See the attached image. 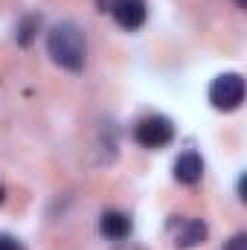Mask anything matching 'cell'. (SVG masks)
Here are the masks:
<instances>
[{"label":"cell","instance_id":"1","mask_svg":"<svg viewBox=\"0 0 247 250\" xmlns=\"http://www.w3.org/2000/svg\"><path fill=\"white\" fill-rule=\"evenodd\" d=\"M47 53L50 59L70 70V73H79L84 67V59H87V44H84V32L73 23V21H62L50 29L47 35Z\"/></svg>","mask_w":247,"mask_h":250},{"label":"cell","instance_id":"2","mask_svg":"<svg viewBox=\"0 0 247 250\" xmlns=\"http://www.w3.org/2000/svg\"><path fill=\"white\" fill-rule=\"evenodd\" d=\"M209 102L215 111H236L245 102V79L239 73H224L209 84Z\"/></svg>","mask_w":247,"mask_h":250},{"label":"cell","instance_id":"3","mask_svg":"<svg viewBox=\"0 0 247 250\" xmlns=\"http://www.w3.org/2000/svg\"><path fill=\"white\" fill-rule=\"evenodd\" d=\"M134 137H137V143L145 146V148H163V146H169V143L175 140V125H172L169 117L154 114V117H145V120L137 123Z\"/></svg>","mask_w":247,"mask_h":250},{"label":"cell","instance_id":"4","mask_svg":"<svg viewBox=\"0 0 247 250\" xmlns=\"http://www.w3.org/2000/svg\"><path fill=\"white\" fill-rule=\"evenodd\" d=\"M169 236H172V245L175 248H195L206 239V224L201 218H184V215H172L169 224H166Z\"/></svg>","mask_w":247,"mask_h":250},{"label":"cell","instance_id":"5","mask_svg":"<svg viewBox=\"0 0 247 250\" xmlns=\"http://www.w3.org/2000/svg\"><path fill=\"white\" fill-rule=\"evenodd\" d=\"M108 12L114 15V21L123 29H140L145 23L148 6H145V0H111Z\"/></svg>","mask_w":247,"mask_h":250},{"label":"cell","instance_id":"6","mask_svg":"<svg viewBox=\"0 0 247 250\" xmlns=\"http://www.w3.org/2000/svg\"><path fill=\"white\" fill-rule=\"evenodd\" d=\"M99 233L105 239H111V242H125L131 236V218L120 209H108L99 218Z\"/></svg>","mask_w":247,"mask_h":250},{"label":"cell","instance_id":"7","mask_svg":"<svg viewBox=\"0 0 247 250\" xmlns=\"http://www.w3.org/2000/svg\"><path fill=\"white\" fill-rule=\"evenodd\" d=\"M201 175H204V160H201V154L198 151H184L181 157H178V163H175V178L186 184V187H192V184H198L201 181Z\"/></svg>","mask_w":247,"mask_h":250},{"label":"cell","instance_id":"8","mask_svg":"<svg viewBox=\"0 0 247 250\" xmlns=\"http://www.w3.org/2000/svg\"><path fill=\"white\" fill-rule=\"evenodd\" d=\"M38 23H41V18H35V15H29V18L21 21V26H18V44H21V47H29V44H32Z\"/></svg>","mask_w":247,"mask_h":250},{"label":"cell","instance_id":"9","mask_svg":"<svg viewBox=\"0 0 247 250\" xmlns=\"http://www.w3.org/2000/svg\"><path fill=\"white\" fill-rule=\"evenodd\" d=\"M0 250H23V245H21L15 236H6V233H0Z\"/></svg>","mask_w":247,"mask_h":250},{"label":"cell","instance_id":"10","mask_svg":"<svg viewBox=\"0 0 247 250\" xmlns=\"http://www.w3.org/2000/svg\"><path fill=\"white\" fill-rule=\"evenodd\" d=\"M224 250H247V236L245 233H239V236H233L227 245H224Z\"/></svg>","mask_w":247,"mask_h":250},{"label":"cell","instance_id":"11","mask_svg":"<svg viewBox=\"0 0 247 250\" xmlns=\"http://www.w3.org/2000/svg\"><path fill=\"white\" fill-rule=\"evenodd\" d=\"M96 6H99V12H108V6H111V0H96Z\"/></svg>","mask_w":247,"mask_h":250},{"label":"cell","instance_id":"12","mask_svg":"<svg viewBox=\"0 0 247 250\" xmlns=\"http://www.w3.org/2000/svg\"><path fill=\"white\" fill-rule=\"evenodd\" d=\"M236 6H239V9H247V0H236Z\"/></svg>","mask_w":247,"mask_h":250},{"label":"cell","instance_id":"13","mask_svg":"<svg viewBox=\"0 0 247 250\" xmlns=\"http://www.w3.org/2000/svg\"><path fill=\"white\" fill-rule=\"evenodd\" d=\"M0 201H3V187H0Z\"/></svg>","mask_w":247,"mask_h":250}]
</instances>
